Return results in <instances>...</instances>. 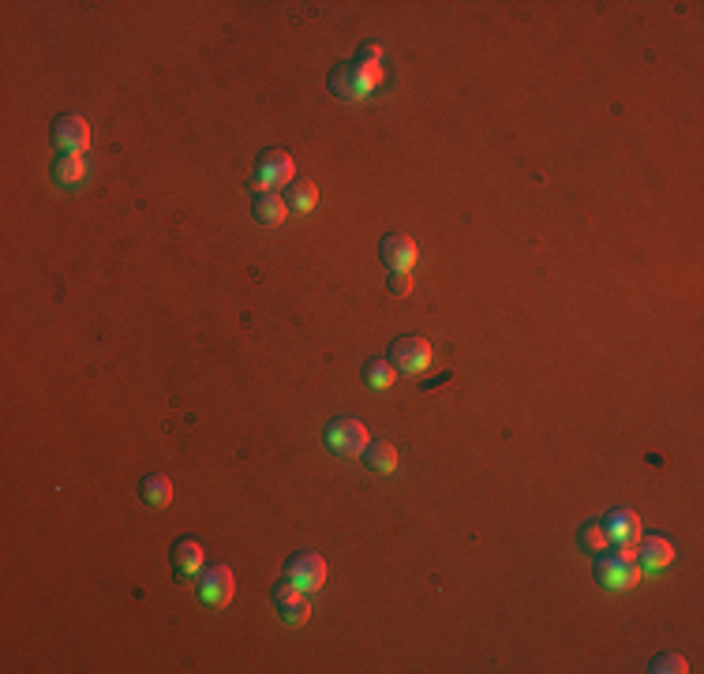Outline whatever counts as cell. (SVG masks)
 I'll use <instances>...</instances> for the list:
<instances>
[{"instance_id":"1","label":"cell","mask_w":704,"mask_h":674,"mask_svg":"<svg viewBox=\"0 0 704 674\" xmlns=\"http://www.w3.org/2000/svg\"><path fill=\"white\" fill-rule=\"evenodd\" d=\"M382 53L379 45H360V53L352 60H338L330 75H326V87L338 102H364L371 90L382 83Z\"/></svg>"},{"instance_id":"2","label":"cell","mask_w":704,"mask_h":674,"mask_svg":"<svg viewBox=\"0 0 704 674\" xmlns=\"http://www.w3.org/2000/svg\"><path fill=\"white\" fill-rule=\"evenodd\" d=\"M296 180V162L289 150H263L259 154V162H255V176H251L248 188L255 195H263V191H274V188H289Z\"/></svg>"},{"instance_id":"3","label":"cell","mask_w":704,"mask_h":674,"mask_svg":"<svg viewBox=\"0 0 704 674\" xmlns=\"http://www.w3.org/2000/svg\"><path fill=\"white\" fill-rule=\"evenodd\" d=\"M323 439H326V446H330V454H338V457H364L371 435H367L364 420H356V416H338V420H330V424H326Z\"/></svg>"},{"instance_id":"4","label":"cell","mask_w":704,"mask_h":674,"mask_svg":"<svg viewBox=\"0 0 704 674\" xmlns=\"http://www.w3.org/2000/svg\"><path fill=\"white\" fill-rule=\"evenodd\" d=\"M603 532H607V543L622 551V555H633L637 551V543H641V517L630 510V506H615V510L603 513Z\"/></svg>"},{"instance_id":"5","label":"cell","mask_w":704,"mask_h":674,"mask_svg":"<svg viewBox=\"0 0 704 674\" xmlns=\"http://www.w3.org/2000/svg\"><path fill=\"white\" fill-rule=\"evenodd\" d=\"M596 558V577H600L603 588H611V592H630L637 581H641V566L633 562V555H622V551H603V555H592Z\"/></svg>"},{"instance_id":"6","label":"cell","mask_w":704,"mask_h":674,"mask_svg":"<svg viewBox=\"0 0 704 674\" xmlns=\"http://www.w3.org/2000/svg\"><path fill=\"white\" fill-rule=\"evenodd\" d=\"M285 581H293L296 588H304V592H319L326 585V577H330V566H326L323 555H315V551H300V555L285 558Z\"/></svg>"},{"instance_id":"7","label":"cell","mask_w":704,"mask_h":674,"mask_svg":"<svg viewBox=\"0 0 704 674\" xmlns=\"http://www.w3.org/2000/svg\"><path fill=\"white\" fill-rule=\"evenodd\" d=\"M236 596V573L229 570V566H203V573H199V600L206 603V607H225V603Z\"/></svg>"},{"instance_id":"8","label":"cell","mask_w":704,"mask_h":674,"mask_svg":"<svg viewBox=\"0 0 704 674\" xmlns=\"http://www.w3.org/2000/svg\"><path fill=\"white\" fill-rule=\"evenodd\" d=\"M390 364L397 371H409V375H424L431 367V345L420 334H401L390 349Z\"/></svg>"},{"instance_id":"9","label":"cell","mask_w":704,"mask_h":674,"mask_svg":"<svg viewBox=\"0 0 704 674\" xmlns=\"http://www.w3.org/2000/svg\"><path fill=\"white\" fill-rule=\"evenodd\" d=\"M633 562L641 566V573L667 570V566L675 562V543L667 540V536H660V532H652V536H641L637 551H633Z\"/></svg>"},{"instance_id":"10","label":"cell","mask_w":704,"mask_h":674,"mask_svg":"<svg viewBox=\"0 0 704 674\" xmlns=\"http://www.w3.org/2000/svg\"><path fill=\"white\" fill-rule=\"evenodd\" d=\"M169 562H173V573L176 581H195L206 566V547L195 536H184V540L173 543V551H169Z\"/></svg>"},{"instance_id":"11","label":"cell","mask_w":704,"mask_h":674,"mask_svg":"<svg viewBox=\"0 0 704 674\" xmlns=\"http://www.w3.org/2000/svg\"><path fill=\"white\" fill-rule=\"evenodd\" d=\"M274 607H278V615L289 622V626H304L311 618V603H308V592L304 588H296L293 581H281L274 588Z\"/></svg>"},{"instance_id":"12","label":"cell","mask_w":704,"mask_h":674,"mask_svg":"<svg viewBox=\"0 0 704 674\" xmlns=\"http://www.w3.org/2000/svg\"><path fill=\"white\" fill-rule=\"evenodd\" d=\"M53 143L60 147V154H87L90 150V124L83 117H60L53 124Z\"/></svg>"},{"instance_id":"13","label":"cell","mask_w":704,"mask_h":674,"mask_svg":"<svg viewBox=\"0 0 704 674\" xmlns=\"http://www.w3.org/2000/svg\"><path fill=\"white\" fill-rule=\"evenodd\" d=\"M379 259L386 263V270L394 274V270H412L416 259H420V248H416V240L405 233H390L382 236L379 244Z\"/></svg>"},{"instance_id":"14","label":"cell","mask_w":704,"mask_h":674,"mask_svg":"<svg viewBox=\"0 0 704 674\" xmlns=\"http://www.w3.org/2000/svg\"><path fill=\"white\" fill-rule=\"evenodd\" d=\"M281 199H285V206L296 210V214H311L315 203H319V188H315V180H308V176H296Z\"/></svg>"},{"instance_id":"15","label":"cell","mask_w":704,"mask_h":674,"mask_svg":"<svg viewBox=\"0 0 704 674\" xmlns=\"http://www.w3.org/2000/svg\"><path fill=\"white\" fill-rule=\"evenodd\" d=\"M139 499L150 502L154 510H165V506L173 502V480L162 476V472H150V476L139 480Z\"/></svg>"},{"instance_id":"16","label":"cell","mask_w":704,"mask_h":674,"mask_svg":"<svg viewBox=\"0 0 704 674\" xmlns=\"http://www.w3.org/2000/svg\"><path fill=\"white\" fill-rule=\"evenodd\" d=\"M285 214H289V206H285V199H281L278 191H263L251 203V218L259 221V225H281Z\"/></svg>"},{"instance_id":"17","label":"cell","mask_w":704,"mask_h":674,"mask_svg":"<svg viewBox=\"0 0 704 674\" xmlns=\"http://www.w3.org/2000/svg\"><path fill=\"white\" fill-rule=\"evenodd\" d=\"M364 465H367L371 472H382V476H390V472L397 469V446H394V442H386V439L367 442Z\"/></svg>"},{"instance_id":"18","label":"cell","mask_w":704,"mask_h":674,"mask_svg":"<svg viewBox=\"0 0 704 674\" xmlns=\"http://www.w3.org/2000/svg\"><path fill=\"white\" fill-rule=\"evenodd\" d=\"M83 176H87V158L83 154H60L53 162V180L60 188H75Z\"/></svg>"},{"instance_id":"19","label":"cell","mask_w":704,"mask_h":674,"mask_svg":"<svg viewBox=\"0 0 704 674\" xmlns=\"http://www.w3.org/2000/svg\"><path fill=\"white\" fill-rule=\"evenodd\" d=\"M364 382L371 390H390L397 382V367L390 364V360L375 356V360H367V367H364Z\"/></svg>"},{"instance_id":"20","label":"cell","mask_w":704,"mask_h":674,"mask_svg":"<svg viewBox=\"0 0 704 674\" xmlns=\"http://www.w3.org/2000/svg\"><path fill=\"white\" fill-rule=\"evenodd\" d=\"M577 543H581V551H588V555H603L611 543H607V532H603V525H581V532H577Z\"/></svg>"},{"instance_id":"21","label":"cell","mask_w":704,"mask_h":674,"mask_svg":"<svg viewBox=\"0 0 704 674\" xmlns=\"http://www.w3.org/2000/svg\"><path fill=\"white\" fill-rule=\"evenodd\" d=\"M648 671H656V674H686L690 671V663H686V656H675V652H671V656H656V660L648 663Z\"/></svg>"},{"instance_id":"22","label":"cell","mask_w":704,"mask_h":674,"mask_svg":"<svg viewBox=\"0 0 704 674\" xmlns=\"http://www.w3.org/2000/svg\"><path fill=\"white\" fill-rule=\"evenodd\" d=\"M386 285H390V293L394 296H409L412 293V270H394V274L386 278Z\"/></svg>"}]
</instances>
